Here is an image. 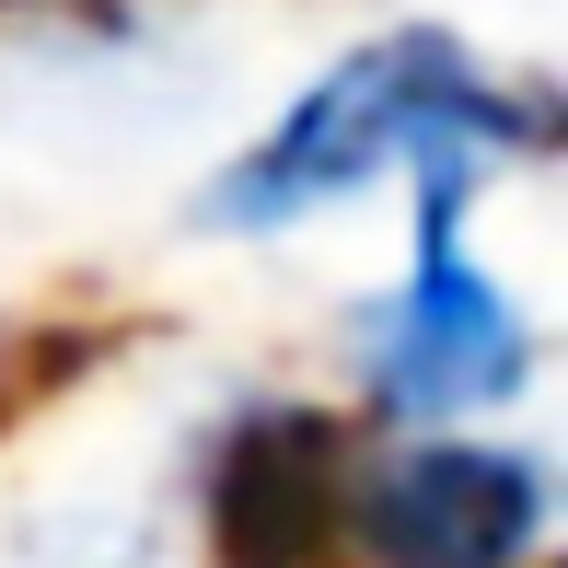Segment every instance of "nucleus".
Returning <instances> with one entry per match:
<instances>
[{"label":"nucleus","mask_w":568,"mask_h":568,"mask_svg":"<svg viewBox=\"0 0 568 568\" xmlns=\"http://www.w3.org/2000/svg\"><path fill=\"white\" fill-rule=\"evenodd\" d=\"M546 140H557L546 93L487 82L453 36H383V47H359V59L325 70V82L210 186L197 221L210 232H291V221L359 197L383 163H406V174H429V163L499 174V163H523V151H546Z\"/></svg>","instance_id":"nucleus-1"},{"label":"nucleus","mask_w":568,"mask_h":568,"mask_svg":"<svg viewBox=\"0 0 568 568\" xmlns=\"http://www.w3.org/2000/svg\"><path fill=\"white\" fill-rule=\"evenodd\" d=\"M464 174H418V267H406L395 302H372V406L383 418H476V406H510L534 383V325L499 278L464 255Z\"/></svg>","instance_id":"nucleus-2"},{"label":"nucleus","mask_w":568,"mask_h":568,"mask_svg":"<svg viewBox=\"0 0 568 568\" xmlns=\"http://www.w3.org/2000/svg\"><path fill=\"white\" fill-rule=\"evenodd\" d=\"M197 523L221 568H359V442L325 406H255L210 442Z\"/></svg>","instance_id":"nucleus-3"},{"label":"nucleus","mask_w":568,"mask_h":568,"mask_svg":"<svg viewBox=\"0 0 568 568\" xmlns=\"http://www.w3.org/2000/svg\"><path fill=\"white\" fill-rule=\"evenodd\" d=\"M546 464L510 442L359 453V568H534Z\"/></svg>","instance_id":"nucleus-4"}]
</instances>
